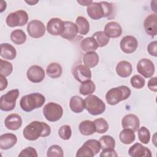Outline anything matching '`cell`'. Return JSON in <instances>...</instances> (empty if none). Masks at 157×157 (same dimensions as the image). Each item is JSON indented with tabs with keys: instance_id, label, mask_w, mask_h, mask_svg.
I'll list each match as a JSON object with an SVG mask.
<instances>
[{
	"instance_id": "cell-6",
	"label": "cell",
	"mask_w": 157,
	"mask_h": 157,
	"mask_svg": "<svg viewBox=\"0 0 157 157\" xmlns=\"http://www.w3.org/2000/svg\"><path fill=\"white\" fill-rule=\"evenodd\" d=\"M43 114L48 121L55 122L62 117L63 109L59 104L51 102L44 105Z\"/></svg>"
},
{
	"instance_id": "cell-26",
	"label": "cell",
	"mask_w": 157,
	"mask_h": 157,
	"mask_svg": "<svg viewBox=\"0 0 157 157\" xmlns=\"http://www.w3.org/2000/svg\"><path fill=\"white\" fill-rule=\"evenodd\" d=\"M83 61L88 68L94 67L99 63V56L95 52H86L83 56Z\"/></svg>"
},
{
	"instance_id": "cell-16",
	"label": "cell",
	"mask_w": 157,
	"mask_h": 157,
	"mask_svg": "<svg viewBox=\"0 0 157 157\" xmlns=\"http://www.w3.org/2000/svg\"><path fill=\"white\" fill-rule=\"evenodd\" d=\"M145 32L150 36L157 34V15L156 13L150 14L146 17L144 23Z\"/></svg>"
},
{
	"instance_id": "cell-23",
	"label": "cell",
	"mask_w": 157,
	"mask_h": 157,
	"mask_svg": "<svg viewBox=\"0 0 157 157\" xmlns=\"http://www.w3.org/2000/svg\"><path fill=\"white\" fill-rule=\"evenodd\" d=\"M1 56L5 59L12 60L17 56V51L12 45L2 43L1 44Z\"/></svg>"
},
{
	"instance_id": "cell-7",
	"label": "cell",
	"mask_w": 157,
	"mask_h": 157,
	"mask_svg": "<svg viewBox=\"0 0 157 157\" xmlns=\"http://www.w3.org/2000/svg\"><path fill=\"white\" fill-rule=\"evenodd\" d=\"M19 96L18 89L11 90L0 98V109L1 110L9 112L12 110L16 105V101Z\"/></svg>"
},
{
	"instance_id": "cell-10",
	"label": "cell",
	"mask_w": 157,
	"mask_h": 157,
	"mask_svg": "<svg viewBox=\"0 0 157 157\" xmlns=\"http://www.w3.org/2000/svg\"><path fill=\"white\" fill-rule=\"evenodd\" d=\"M137 71L145 78H150L155 73V66L150 59L142 58L137 64Z\"/></svg>"
},
{
	"instance_id": "cell-38",
	"label": "cell",
	"mask_w": 157,
	"mask_h": 157,
	"mask_svg": "<svg viewBox=\"0 0 157 157\" xmlns=\"http://www.w3.org/2000/svg\"><path fill=\"white\" fill-rule=\"evenodd\" d=\"M139 140L144 144H148L150 140V133L149 130L145 126H142L138 129Z\"/></svg>"
},
{
	"instance_id": "cell-44",
	"label": "cell",
	"mask_w": 157,
	"mask_h": 157,
	"mask_svg": "<svg viewBox=\"0 0 157 157\" xmlns=\"http://www.w3.org/2000/svg\"><path fill=\"white\" fill-rule=\"evenodd\" d=\"M147 50L150 55L156 57L157 56V42L156 40L151 42L147 47Z\"/></svg>"
},
{
	"instance_id": "cell-2",
	"label": "cell",
	"mask_w": 157,
	"mask_h": 157,
	"mask_svg": "<svg viewBox=\"0 0 157 157\" xmlns=\"http://www.w3.org/2000/svg\"><path fill=\"white\" fill-rule=\"evenodd\" d=\"M113 6L106 2H93L87 6L86 12L93 20H99L103 17H109L113 14Z\"/></svg>"
},
{
	"instance_id": "cell-28",
	"label": "cell",
	"mask_w": 157,
	"mask_h": 157,
	"mask_svg": "<svg viewBox=\"0 0 157 157\" xmlns=\"http://www.w3.org/2000/svg\"><path fill=\"white\" fill-rule=\"evenodd\" d=\"M120 141L126 145H129L132 143L136 139L134 131L130 129H124L119 134Z\"/></svg>"
},
{
	"instance_id": "cell-42",
	"label": "cell",
	"mask_w": 157,
	"mask_h": 157,
	"mask_svg": "<svg viewBox=\"0 0 157 157\" xmlns=\"http://www.w3.org/2000/svg\"><path fill=\"white\" fill-rule=\"evenodd\" d=\"M19 157H37L38 155L35 148L31 147H28L21 151L18 155Z\"/></svg>"
},
{
	"instance_id": "cell-34",
	"label": "cell",
	"mask_w": 157,
	"mask_h": 157,
	"mask_svg": "<svg viewBox=\"0 0 157 157\" xmlns=\"http://www.w3.org/2000/svg\"><path fill=\"white\" fill-rule=\"evenodd\" d=\"M101 144V148L102 150L114 148L115 147V140L110 136L105 135L102 137L99 140Z\"/></svg>"
},
{
	"instance_id": "cell-8",
	"label": "cell",
	"mask_w": 157,
	"mask_h": 157,
	"mask_svg": "<svg viewBox=\"0 0 157 157\" xmlns=\"http://www.w3.org/2000/svg\"><path fill=\"white\" fill-rule=\"evenodd\" d=\"M28 21L27 12L23 10H19L9 13L6 19V24L9 27L21 26L26 25Z\"/></svg>"
},
{
	"instance_id": "cell-50",
	"label": "cell",
	"mask_w": 157,
	"mask_h": 157,
	"mask_svg": "<svg viewBox=\"0 0 157 157\" xmlns=\"http://www.w3.org/2000/svg\"><path fill=\"white\" fill-rule=\"evenodd\" d=\"M25 2L31 6H33V5H35L36 4H37L39 1H25Z\"/></svg>"
},
{
	"instance_id": "cell-39",
	"label": "cell",
	"mask_w": 157,
	"mask_h": 157,
	"mask_svg": "<svg viewBox=\"0 0 157 157\" xmlns=\"http://www.w3.org/2000/svg\"><path fill=\"white\" fill-rule=\"evenodd\" d=\"M64 155L62 148L58 145L50 146L47 150V156L48 157H63Z\"/></svg>"
},
{
	"instance_id": "cell-43",
	"label": "cell",
	"mask_w": 157,
	"mask_h": 157,
	"mask_svg": "<svg viewBox=\"0 0 157 157\" xmlns=\"http://www.w3.org/2000/svg\"><path fill=\"white\" fill-rule=\"evenodd\" d=\"M85 143L86 144H87L88 145H89L93 149L94 155L98 154L100 150L101 149V144H100L99 142L97 140L89 139V140H86Z\"/></svg>"
},
{
	"instance_id": "cell-14",
	"label": "cell",
	"mask_w": 157,
	"mask_h": 157,
	"mask_svg": "<svg viewBox=\"0 0 157 157\" xmlns=\"http://www.w3.org/2000/svg\"><path fill=\"white\" fill-rule=\"evenodd\" d=\"M73 75L76 80L83 83L90 80L91 78V72L90 68L85 65L79 64L76 66L73 71Z\"/></svg>"
},
{
	"instance_id": "cell-32",
	"label": "cell",
	"mask_w": 157,
	"mask_h": 157,
	"mask_svg": "<svg viewBox=\"0 0 157 157\" xmlns=\"http://www.w3.org/2000/svg\"><path fill=\"white\" fill-rule=\"evenodd\" d=\"M96 90V86L94 83L91 80H88L82 83L80 86V93L83 96L90 95L94 92Z\"/></svg>"
},
{
	"instance_id": "cell-41",
	"label": "cell",
	"mask_w": 157,
	"mask_h": 157,
	"mask_svg": "<svg viewBox=\"0 0 157 157\" xmlns=\"http://www.w3.org/2000/svg\"><path fill=\"white\" fill-rule=\"evenodd\" d=\"M58 135L63 140H69L72 135V130L70 126L67 124L61 126L58 130Z\"/></svg>"
},
{
	"instance_id": "cell-4",
	"label": "cell",
	"mask_w": 157,
	"mask_h": 157,
	"mask_svg": "<svg viewBox=\"0 0 157 157\" xmlns=\"http://www.w3.org/2000/svg\"><path fill=\"white\" fill-rule=\"evenodd\" d=\"M131 91L129 87L121 85L109 90L105 94L107 102L111 105L118 104L120 101L127 99L131 95Z\"/></svg>"
},
{
	"instance_id": "cell-17",
	"label": "cell",
	"mask_w": 157,
	"mask_h": 157,
	"mask_svg": "<svg viewBox=\"0 0 157 157\" xmlns=\"http://www.w3.org/2000/svg\"><path fill=\"white\" fill-rule=\"evenodd\" d=\"M128 154L132 157L151 156V151L140 143H136L131 146L128 150Z\"/></svg>"
},
{
	"instance_id": "cell-24",
	"label": "cell",
	"mask_w": 157,
	"mask_h": 157,
	"mask_svg": "<svg viewBox=\"0 0 157 157\" xmlns=\"http://www.w3.org/2000/svg\"><path fill=\"white\" fill-rule=\"evenodd\" d=\"M69 107L74 113H81L85 109L84 100L78 96H72L69 101Z\"/></svg>"
},
{
	"instance_id": "cell-31",
	"label": "cell",
	"mask_w": 157,
	"mask_h": 157,
	"mask_svg": "<svg viewBox=\"0 0 157 157\" xmlns=\"http://www.w3.org/2000/svg\"><path fill=\"white\" fill-rule=\"evenodd\" d=\"M11 40L17 45H21L25 42L26 36L25 32L21 29H15L10 34Z\"/></svg>"
},
{
	"instance_id": "cell-11",
	"label": "cell",
	"mask_w": 157,
	"mask_h": 157,
	"mask_svg": "<svg viewBox=\"0 0 157 157\" xmlns=\"http://www.w3.org/2000/svg\"><path fill=\"white\" fill-rule=\"evenodd\" d=\"M64 29V22L58 18H52L47 23V30L52 36H61Z\"/></svg>"
},
{
	"instance_id": "cell-1",
	"label": "cell",
	"mask_w": 157,
	"mask_h": 157,
	"mask_svg": "<svg viewBox=\"0 0 157 157\" xmlns=\"http://www.w3.org/2000/svg\"><path fill=\"white\" fill-rule=\"evenodd\" d=\"M51 133V128L47 123L34 121L28 124L23 130L24 137L31 141L37 140L40 137H45Z\"/></svg>"
},
{
	"instance_id": "cell-3",
	"label": "cell",
	"mask_w": 157,
	"mask_h": 157,
	"mask_svg": "<svg viewBox=\"0 0 157 157\" xmlns=\"http://www.w3.org/2000/svg\"><path fill=\"white\" fill-rule=\"evenodd\" d=\"M45 101V98L44 95L39 93H34L23 96L20 99V105L23 110L29 112L41 107Z\"/></svg>"
},
{
	"instance_id": "cell-48",
	"label": "cell",
	"mask_w": 157,
	"mask_h": 157,
	"mask_svg": "<svg viewBox=\"0 0 157 157\" xmlns=\"http://www.w3.org/2000/svg\"><path fill=\"white\" fill-rule=\"evenodd\" d=\"M77 2L78 4H80L81 6H88L92 2V1H77Z\"/></svg>"
},
{
	"instance_id": "cell-45",
	"label": "cell",
	"mask_w": 157,
	"mask_h": 157,
	"mask_svg": "<svg viewBox=\"0 0 157 157\" xmlns=\"http://www.w3.org/2000/svg\"><path fill=\"white\" fill-rule=\"evenodd\" d=\"M100 157H117L118 156L114 148H109L102 150V152L100 154Z\"/></svg>"
},
{
	"instance_id": "cell-40",
	"label": "cell",
	"mask_w": 157,
	"mask_h": 157,
	"mask_svg": "<svg viewBox=\"0 0 157 157\" xmlns=\"http://www.w3.org/2000/svg\"><path fill=\"white\" fill-rule=\"evenodd\" d=\"M131 85L132 87L136 89L142 88L145 84V79L140 75H133L130 80Z\"/></svg>"
},
{
	"instance_id": "cell-12",
	"label": "cell",
	"mask_w": 157,
	"mask_h": 157,
	"mask_svg": "<svg viewBox=\"0 0 157 157\" xmlns=\"http://www.w3.org/2000/svg\"><path fill=\"white\" fill-rule=\"evenodd\" d=\"M26 76L31 82L39 83L44 79L45 74L42 67L37 65H33L28 68L26 72Z\"/></svg>"
},
{
	"instance_id": "cell-18",
	"label": "cell",
	"mask_w": 157,
	"mask_h": 157,
	"mask_svg": "<svg viewBox=\"0 0 157 157\" xmlns=\"http://www.w3.org/2000/svg\"><path fill=\"white\" fill-rule=\"evenodd\" d=\"M5 126L10 130H18L22 124L21 117L17 113H12L9 115L4 120Z\"/></svg>"
},
{
	"instance_id": "cell-29",
	"label": "cell",
	"mask_w": 157,
	"mask_h": 157,
	"mask_svg": "<svg viewBox=\"0 0 157 157\" xmlns=\"http://www.w3.org/2000/svg\"><path fill=\"white\" fill-rule=\"evenodd\" d=\"M78 33L81 35H86L90 31V24L87 19L83 17L79 16L75 20Z\"/></svg>"
},
{
	"instance_id": "cell-20",
	"label": "cell",
	"mask_w": 157,
	"mask_h": 157,
	"mask_svg": "<svg viewBox=\"0 0 157 157\" xmlns=\"http://www.w3.org/2000/svg\"><path fill=\"white\" fill-rule=\"evenodd\" d=\"M17 142L16 135L12 133H5L0 136V148L8 150L13 147Z\"/></svg>"
},
{
	"instance_id": "cell-46",
	"label": "cell",
	"mask_w": 157,
	"mask_h": 157,
	"mask_svg": "<svg viewBox=\"0 0 157 157\" xmlns=\"http://www.w3.org/2000/svg\"><path fill=\"white\" fill-rule=\"evenodd\" d=\"M157 77L151 78L148 82V88L153 92L157 91Z\"/></svg>"
},
{
	"instance_id": "cell-25",
	"label": "cell",
	"mask_w": 157,
	"mask_h": 157,
	"mask_svg": "<svg viewBox=\"0 0 157 157\" xmlns=\"http://www.w3.org/2000/svg\"><path fill=\"white\" fill-rule=\"evenodd\" d=\"M80 132L83 136H90L96 131L95 124L93 121L85 120L82 121L78 126Z\"/></svg>"
},
{
	"instance_id": "cell-33",
	"label": "cell",
	"mask_w": 157,
	"mask_h": 157,
	"mask_svg": "<svg viewBox=\"0 0 157 157\" xmlns=\"http://www.w3.org/2000/svg\"><path fill=\"white\" fill-rule=\"evenodd\" d=\"M96 40L99 47H103L105 46L109 42V37L105 34L104 31H99L94 33L92 36Z\"/></svg>"
},
{
	"instance_id": "cell-19",
	"label": "cell",
	"mask_w": 157,
	"mask_h": 157,
	"mask_svg": "<svg viewBox=\"0 0 157 157\" xmlns=\"http://www.w3.org/2000/svg\"><path fill=\"white\" fill-rule=\"evenodd\" d=\"M104 32L109 38H117L121 36L122 28L117 22L110 21L105 25Z\"/></svg>"
},
{
	"instance_id": "cell-22",
	"label": "cell",
	"mask_w": 157,
	"mask_h": 157,
	"mask_svg": "<svg viewBox=\"0 0 157 157\" xmlns=\"http://www.w3.org/2000/svg\"><path fill=\"white\" fill-rule=\"evenodd\" d=\"M132 72L131 64L127 61H120L116 66L117 74L122 78L129 77Z\"/></svg>"
},
{
	"instance_id": "cell-36",
	"label": "cell",
	"mask_w": 157,
	"mask_h": 157,
	"mask_svg": "<svg viewBox=\"0 0 157 157\" xmlns=\"http://www.w3.org/2000/svg\"><path fill=\"white\" fill-rule=\"evenodd\" d=\"M13 71V66L11 63L7 61L0 59V75L5 77L9 76Z\"/></svg>"
},
{
	"instance_id": "cell-37",
	"label": "cell",
	"mask_w": 157,
	"mask_h": 157,
	"mask_svg": "<svg viewBox=\"0 0 157 157\" xmlns=\"http://www.w3.org/2000/svg\"><path fill=\"white\" fill-rule=\"evenodd\" d=\"M94 156L93 149L87 144L84 143L83 145L77 150L76 153L77 157H93Z\"/></svg>"
},
{
	"instance_id": "cell-47",
	"label": "cell",
	"mask_w": 157,
	"mask_h": 157,
	"mask_svg": "<svg viewBox=\"0 0 157 157\" xmlns=\"http://www.w3.org/2000/svg\"><path fill=\"white\" fill-rule=\"evenodd\" d=\"M8 85V82L5 76L0 75V91H3Z\"/></svg>"
},
{
	"instance_id": "cell-5",
	"label": "cell",
	"mask_w": 157,
	"mask_h": 157,
	"mask_svg": "<svg viewBox=\"0 0 157 157\" xmlns=\"http://www.w3.org/2000/svg\"><path fill=\"white\" fill-rule=\"evenodd\" d=\"M85 109L92 115L102 114L105 110V104L96 95H88L84 99Z\"/></svg>"
},
{
	"instance_id": "cell-21",
	"label": "cell",
	"mask_w": 157,
	"mask_h": 157,
	"mask_svg": "<svg viewBox=\"0 0 157 157\" xmlns=\"http://www.w3.org/2000/svg\"><path fill=\"white\" fill-rule=\"evenodd\" d=\"M64 22V29L61 36L63 38L71 40L75 38L78 34L76 25L72 21H66Z\"/></svg>"
},
{
	"instance_id": "cell-15",
	"label": "cell",
	"mask_w": 157,
	"mask_h": 157,
	"mask_svg": "<svg viewBox=\"0 0 157 157\" xmlns=\"http://www.w3.org/2000/svg\"><path fill=\"white\" fill-rule=\"evenodd\" d=\"M121 125L124 129H130L136 132L139 128L140 121L136 115L129 113L123 117L121 120Z\"/></svg>"
},
{
	"instance_id": "cell-9",
	"label": "cell",
	"mask_w": 157,
	"mask_h": 157,
	"mask_svg": "<svg viewBox=\"0 0 157 157\" xmlns=\"http://www.w3.org/2000/svg\"><path fill=\"white\" fill-rule=\"evenodd\" d=\"M45 30L44 23L38 20H33L29 21L27 26L28 33L33 38L43 37L45 33Z\"/></svg>"
},
{
	"instance_id": "cell-35",
	"label": "cell",
	"mask_w": 157,
	"mask_h": 157,
	"mask_svg": "<svg viewBox=\"0 0 157 157\" xmlns=\"http://www.w3.org/2000/svg\"><path fill=\"white\" fill-rule=\"evenodd\" d=\"M93 122L95 124L96 131L98 133L103 134L106 132L109 129V124L107 121L102 118H97Z\"/></svg>"
},
{
	"instance_id": "cell-49",
	"label": "cell",
	"mask_w": 157,
	"mask_h": 157,
	"mask_svg": "<svg viewBox=\"0 0 157 157\" xmlns=\"http://www.w3.org/2000/svg\"><path fill=\"white\" fill-rule=\"evenodd\" d=\"M3 3H2V1H1V6H0V7H1V10H0V12H2L5 9H6V6H7V5H6V2L4 1V4H2Z\"/></svg>"
},
{
	"instance_id": "cell-13",
	"label": "cell",
	"mask_w": 157,
	"mask_h": 157,
	"mask_svg": "<svg viewBox=\"0 0 157 157\" xmlns=\"http://www.w3.org/2000/svg\"><path fill=\"white\" fill-rule=\"evenodd\" d=\"M120 46L124 53H132L136 50L138 47V42L134 36H126L121 40Z\"/></svg>"
},
{
	"instance_id": "cell-27",
	"label": "cell",
	"mask_w": 157,
	"mask_h": 157,
	"mask_svg": "<svg viewBox=\"0 0 157 157\" xmlns=\"http://www.w3.org/2000/svg\"><path fill=\"white\" fill-rule=\"evenodd\" d=\"M80 47L86 52H94L99 47L96 40L92 37H85L80 42Z\"/></svg>"
},
{
	"instance_id": "cell-30",
	"label": "cell",
	"mask_w": 157,
	"mask_h": 157,
	"mask_svg": "<svg viewBox=\"0 0 157 157\" xmlns=\"http://www.w3.org/2000/svg\"><path fill=\"white\" fill-rule=\"evenodd\" d=\"M62 72L63 69L61 65L57 63H52L49 64L46 69L47 75L52 78L59 77L62 74Z\"/></svg>"
}]
</instances>
